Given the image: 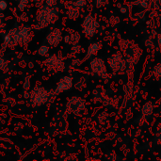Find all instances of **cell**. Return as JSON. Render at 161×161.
Masks as SVG:
<instances>
[{
    "instance_id": "1",
    "label": "cell",
    "mask_w": 161,
    "mask_h": 161,
    "mask_svg": "<svg viewBox=\"0 0 161 161\" xmlns=\"http://www.w3.org/2000/svg\"><path fill=\"white\" fill-rule=\"evenodd\" d=\"M98 24H97L96 20L94 19L92 16H88L86 19L84 20L83 23V29L84 32L86 33L87 35L91 36L93 35L97 29Z\"/></svg>"
},
{
    "instance_id": "2",
    "label": "cell",
    "mask_w": 161,
    "mask_h": 161,
    "mask_svg": "<svg viewBox=\"0 0 161 161\" xmlns=\"http://www.w3.org/2000/svg\"><path fill=\"white\" fill-rule=\"evenodd\" d=\"M37 92H33L32 97H33V101L35 102V104L37 105H41V104L44 103L45 101L47 100V93L43 89H36Z\"/></svg>"
},
{
    "instance_id": "3",
    "label": "cell",
    "mask_w": 161,
    "mask_h": 161,
    "mask_svg": "<svg viewBox=\"0 0 161 161\" xmlns=\"http://www.w3.org/2000/svg\"><path fill=\"white\" fill-rule=\"evenodd\" d=\"M73 85V81L72 78L69 76H64L60 79V81L58 83V87H57V92H60V91H64V90H69Z\"/></svg>"
},
{
    "instance_id": "4",
    "label": "cell",
    "mask_w": 161,
    "mask_h": 161,
    "mask_svg": "<svg viewBox=\"0 0 161 161\" xmlns=\"http://www.w3.org/2000/svg\"><path fill=\"white\" fill-rule=\"evenodd\" d=\"M91 68L94 72H96L98 74H100L102 72H106V68H105V65H104L103 60L101 59H94L91 63Z\"/></svg>"
},
{
    "instance_id": "5",
    "label": "cell",
    "mask_w": 161,
    "mask_h": 161,
    "mask_svg": "<svg viewBox=\"0 0 161 161\" xmlns=\"http://www.w3.org/2000/svg\"><path fill=\"white\" fill-rule=\"evenodd\" d=\"M60 41V32L58 30H54L48 37V42L50 44L56 45Z\"/></svg>"
},
{
    "instance_id": "6",
    "label": "cell",
    "mask_w": 161,
    "mask_h": 161,
    "mask_svg": "<svg viewBox=\"0 0 161 161\" xmlns=\"http://www.w3.org/2000/svg\"><path fill=\"white\" fill-rule=\"evenodd\" d=\"M98 50H99V44H98V43H92V44H90L89 49H88V56L94 55Z\"/></svg>"
},
{
    "instance_id": "7",
    "label": "cell",
    "mask_w": 161,
    "mask_h": 161,
    "mask_svg": "<svg viewBox=\"0 0 161 161\" xmlns=\"http://www.w3.org/2000/svg\"><path fill=\"white\" fill-rule=\"evenodd\" d=\"M47 52H48V47L46 46V45H42V47L39 49V54L42 56H44L47 54Z\"/></svg>"
},
{
    "instance_id": "8",
    "label": "cell",
    "mask_w": 161,
    "mask_h": 161,
    "mask_svg": "<svg viewBox=\"0 0 161 161\" xmlns=\"http://www.w3.org/2000/svg\"><path fill=\"white\" fill-rule=\"evenodd\" d=\"M7 8V3L4 0H0V10H3Z\"/></svg>"
},
{
    "instance_id": "9",
    "label": "cell",
    "mask_w": 161,
    "mask_h": 161,
    "mask_svg": "<svg viewBox=\"0 0 161 161\" xmlns=\"http://www.w3.org/2000/svg\"><path fill=\"white\" fill-rule=\"evenodd\" d=\"M158 42H159V43H161V34H159V35H158Z\"/></svg>"
}]
</instances>
